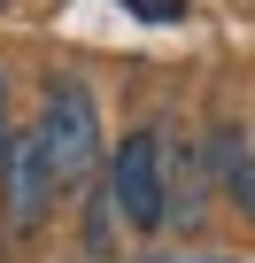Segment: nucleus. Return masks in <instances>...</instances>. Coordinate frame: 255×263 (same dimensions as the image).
Instances as JSON below:
<instances>
[{
  "label": "nucleus",
  "mask_w": 255,
  "mask_h": 263,
  "mask_svg": "<svg viewBox=\"0 0 255 263\" xmlns=\"http://www.w3.org/2000/svg\"><path fill=\"white\" fill-rule=\"evenodd\" d=\"M108 209L132 232H163L170 224V147L163 132H124L108 155Z\"/></svg>",
  "instance_id": "f257e3e1"
},
{
  "label": "nucleus",
  "mask_w": 255,
  "mask_h": 263,
  "mask_svg": "<svg viewBox=\"0 0 255 263\" xmlns=\"http://www.w3.org/2000/svg\"><path fill=\"white\" fill-rule=\"evenodd\" d=\"M31 132H39V147H47L54 186L93 178V163H101V108H93V93H85L77 78H54V85H47V108H39Z\"/></svg>",
  "instance_id": "f03ea898"
},
{
  "label": "nucleus",
  "mask_w": 255,
  "mask_h": 263,
  "mask_svg": "<svg viewBox=\"0 0 255 263\" xmlns=\"http://www.w3.org/2000/svg\"><path fill=\"white\" fill-rule=\"evenodd\" d=\"M0 194H8V224H16V232L47 224V209H54V171H47L39 132H8V155H0Z\"/></svg>",
  "instance_id": "7ed1b4c3"
},
{
  "label": "nucleus",
  "mask_w": 255,
  "mask_h": 263,
  "mask_svg": "<svg viewBox=\"0 0 255 263\" xmlns=\"http://www.w3.org/2000/svg\"><path fill=\"white\" fill-rule=\"evenodd\" d=\"M209 171H217V186L255 217V140H247L240 124H217V132H209Z\"/></svg>",
  "instance_id": "20e7f679"
},
{
  "label": "nucleus",
  "mask_w": 255,
  "mask_h": 263,
  "mask_svg": "<svg viewBox=\"0 0 255 263\" xmlns=\"http://www.w3.org/2000/svg\"><path fill=\"white\" fill-rule=\"evenodd\" d=\"M124 8H140V16H155V24H178V0H124Z\"/></svg>",
  "instance_id": "39448f33"
},
{
  "label": "nucleus",
  "mask_w": 255,
  "mask_h": 263,
  "mask_svg": "<svg viewBox=\"0 0 255 263\" xmlns=\"http://www.w3.org/2000/svg\"><path fill=\"white\" fill-rule=\"evenodd\" d=\"M0 155H8V85H0Z\"/></svg>",
  "instance_id": "423d86ee"
},
{
  "label": "nucleus",
  "mask_w": 255,
  "mask_h": 263,
  "mask_svg": "<svg viewBox=\"0 0 255 263\" xmlns=\"http://www.w3.org/2000/svg\"><path fill=\"white\" fill-rule=\"evenodd\" d=\"M0 8H8V0H0Z\"/></svg>",
  "instance_id": "0eeeda50"
}]
</instances>
